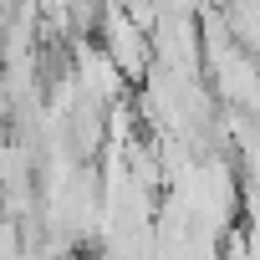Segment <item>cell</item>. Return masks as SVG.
<instances>
[{
  "label": "cell",
  "instance_id": "1",
  "mask_svg": "<svg viewBox=\"0 0 260 260\" xmlns=\"http://www.w3.org/2000/svg\"><path fill=\"white\" fill-rule=\"evenodd\" d=\"M97 36H102L107 61L122 77H148L153 72V46H148V36L133 21H127V11H97Z\"/></svg>",
  "mask_w": 260,
  "mask_h": 260
}]
</instances>
